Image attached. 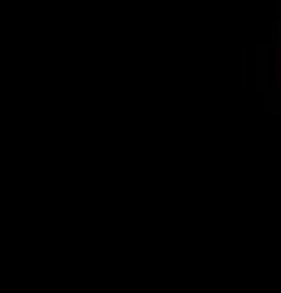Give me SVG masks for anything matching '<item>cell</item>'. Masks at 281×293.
<instances>
[{"label": "cell", "instance_id": "cell-1", "mask_svg": "<svg viewBox=\"0 0 281 293\" xmlns=\"http://www.w3.org/2000/svg\"><path fill=\"white\" fill-rule=\"evenodd\" d=\"M275 73H278V79H281V62H278V68H275Z\"/></svg>", "mask_w": 281, "mask_h": 293}]
</instances>
